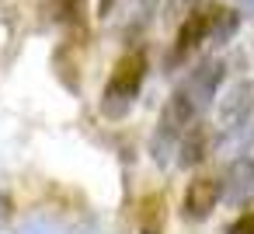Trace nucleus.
<instances>
[{
  "label": "nucleus",
  "instance_id": "nucleus-1",
  "mask_svg": "<svg viewBox=\"0 0 254 234\" xmlns=\"http://www.w3.org/2000/svg\"><path fill=\"white\" fill-rule=\"evenodd\" d=\"M223 74H226L223 60H219V56H209V60H202V63L174 88V95L167 98V105H164V112H160V119H157L153 140H150V150H153V161H157V164H164V161L174 154V147L185 140V133H188L191 126H198V119L205 116V109L212 105V98H216V91H219Z\"/></svg>",
  "mask_w": 254,
  "mask_h": 234
},
{
  "label": "nucleus",
  "instance_id": "nucleus-2",
  "mask_svg": "<svg viewBox=\"0 0 254 234\" xmlns=\"http://www.w3.org/2000/svg\"><path fill=\"white\" fill-rule=\"evenodd\" d=\"M143 77H146V56L139 49H129L119 56L108 84H105V98H101V112L108 119H122L129 112V105L136 102L139 88H143Z\"/></svg>",
  "mask_w": 254,
  "mask_h": 234
},
{
  "label": "nucleus",
  "instance_id": "nucleus-3",
  "mask_svg": "<svg viewBox=\"0 0 254 234\" xmlns=\"http://www.w3.org/2000/svg\"><path fill=\"white\" fill-rule=\"evenodd\" d=\"M254 116V81H240L233 84L223 98H219V136H237Z\"/></svg>",
  "mask_w": 254,
  "mask_h": 234
},
{
  "label": "nucleus",
  "instance_id": "nucleus-4",
  "mask_svg": "<svg viewBox=\"0 0 254 234\" xmlns=\"http://www.w3.org/2000/svg\"><path fill=\"white\" fill-rule=\"evenodd\" d=\"M219 199L226 206H247L254 199V157H240L230 164L223 189H219Z\"/></svg>",
  "mask_w": 254,
  "mask_h": 234
},
{
  "label": "nucleus",
  "instance_id": "nucleus-5",
  "mask_svg": "<svg viewBox=\"0 0 254 234\" xmlns=\"http://www.w3.org/2000/svg\"><path fill=\"white\" fill-rule=\"evenodd\" d=\"M209 28H212V7H198V11H191L185 21H181V28H178V42H174V63L178 60H185L195 46H202L205 39H209Z\"/></svg>",
  "mask_w": 254,
  "mask_h": 234
},
{
  "label": "nucleus",
  "instance_id": "nucleus-6",
  "mask_svg": "<svg viewBox=\"0 0 254 234\" xmlns=\"http://www.w3.org/2000/svg\"><path fill=\"white\" fill-rule=\"evenodd\" d=\"M216 203H219V182L216 178H195L185 192L181 210H185L188 220H205L216 210Z\"/></svg>",
  "mask_w": 254,
  "mask_h": 234
},
{
  "label": "nucleus",
  "instance_id": "nucleus-7",
  "mask_svg": "<svg viewBox=\"0 0 254 234\" xmlns=\"http://www.w3.org/2000/svg\"><path fill=\"white\" fill-rule=\"evenodd\" d=\"M205 140H209V129L202 122L185 133V140H181V164L185 168H191V164H198L205 157Z\"/></svg>",
  "mask_w": 254,
  "mask_h": 234
},
{
  "label": "nucleus",
  "instance_id": "nucleus-8",
  "mask_svg": "<svg viewBox=\"0 0 254 234\" xmlns=\"http://www.w3.org/2000/svg\"><path fill=\"white\" fill-rule=\"evenodd\" d=\"M139 234H164V199L146 196L139 203Z\"/></svg>",
  "mask_w": 254,
  "mask_h": 234
},
{
  "label": "nucleus",
  "instance_id": "nucleus-9",
  "mask_svg": "<svg viewBox=\"0 0 254 234\" xmlns=\"http://www.w3.org/2000/svg\"><path fill=\"white\" fill-rule=\"evenodd\" d=\"M233 32H237V14L226 11V7H212V28H209V39H212V42H226V39H233Z\"/></svg>",
  "mask_w": 254,
  "mask_h": 234
},
{
  "label": "nucleus",
  "instance_id": "nucleus-10",
  "mask_svg": "<svg viewBox=\"0 0 254 234\" xmlns=\"http://www.w3.org/2000/svg\"><path fill=\"white\" fill-rule=\"evenodd\" d=\"M84 7H87V0H53V14H56L60 25L84 21Z\"/></svg>",
  "mask_w": 254,
  "mask_h": 234
},
{
  "label": "nucleus",
  "instance_id": "nucleus-11",
  "mask_svg": "<svg viewBox=\"0 0 254 234\" xmlns=\"http://www.w3.org/2000/svg\"><path fill=\"white\" fill-rule=\"evenodd\" d=\"M191 11H198V0H167V21H185Z\"/></svg>",
  "mask_w": 254,
  "mask_h": 234
},
{
  "label": "nucleus",
  "instance_id": "nucleus-12",
  "mask_svg": "<svg viewBox=\"0 0 254 234\" xmlns=\"http://www.w3.org/2000/svg\"><path fill=\"white\" fill-rule=\"evenodd\" d=\"M226 234H254V210L251 213H244V217H237L233 224H230V231Z\"/></svg>",
  "mask_w": 254,
  "mask_h": 234
},
{
  "label": "nucleus",
  "instance_id": "nucleus-13",
  "mask_svg": "<svg viewBox=\"0 0 254 234\" xmlns=\"http://www.w3.org/2000/svg\"><path fill=\"white\" fill-rule=\"evenodd\" d=\"M21 234H53V227H49L46 220H28V224L21 227Z\"/></svg>",
  "mask_w": 254,
  "mask_h": 234
},
{
  "label": "nucleus",
  "instance_id": "nucleus-14",
  "mask_svg": "<svg viewBox=\"0 0 254 234\" xmlns=\"http://www.w3.org/2000/svg\"><path fill=\"white\" fill-rule=\"evenodd\" d=\"M7 217H11V203L4 199V192H0V227L7 224Z\"/></svg>",
  "mask_w": 254,
  "mask_h": 234
},
{
  "label": "nucleus",
  "instance_id": "nucleus-15",
  "mask_svg": "<svg viewBox=\"0 0 254 234\" xmlns=\"http://www.w3.org/2000/svg\"><path fill=\"white\" fill-rule=\"evenodd\" d=\"M237 11L247 14V18H254V0H237Z\"/></svg>",
  "mask_w": 254,
  "mask_h": 234
},
{
  "label": "nucleus",
  "instance_id": "nucleus-16",
  "mask_svg": "<svg viewBox=\"0 0 254 234\" xmlns=\"http://www.w3.org/2000/svg\"><path fill=\"white\" fill-rule=\"evenodd\" d=\"M119 4V0H101V18H108L112 14V7Z\"/></svg>",
  "mask_w": 254,
  "mask_h": 234
},
{
  "label": "nucleus",
  "instance_id": "nucleus-17",
  "mask_svg": "<svg viewBox=\"0 0 254 234\" xmlns=\"http://www.w3.org/2000/svg\"><path fill=\"white\" fill-rule=\"evenodd\" d=\"M77 234H98V231H77Z\"/></svg>",
  "mask_w": 254,
  "mask_h": 234
}]
</instances>
